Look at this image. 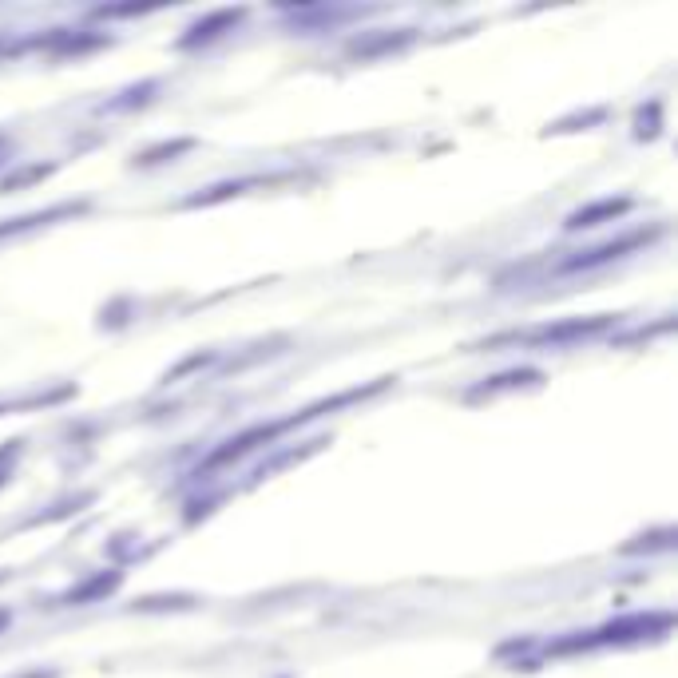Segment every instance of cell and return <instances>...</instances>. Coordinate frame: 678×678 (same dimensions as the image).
Here are the masks:
<instances>
[{"label":"cell","mask_w":678,"mask_h":678,"mask_svg":"<svg viewBox=\"0 0 678 678\" xmlns=\"http://www.w3.org/2000/svg\"><path fill=\"white\" fill-rule=\"evenodd\" d=\"M671 627V615H627L587 639H567L556 651H575V647H599V643H627V639H643V635H655V631H667Z\"/></svg>","instance_id":"6da1fadb"},{"label":"cell","mask_w":678,"mask_h":678,"mask_svg":"<svg viewBox=\"0 0 678 678\" xmlns=\"http://www.w3.org/2000/svg\"><path fill=\"white\" fill-rule=\"evenodd\" d=\"M4 623H8V615H4V611H0V627H4Z\"/></svg>","instance_id":"8992f818"},{"label":"cell","mask_w":678,"mask_h":678,"mask_svg":"<svg viewBox=\"0 0 678 678\" xmlns=\"http://www.w3.org/2000/svg\"><path fill=\"white\" fill-rule=\"evenodd\" d=\"M627 207H631L627 199H619V203H615V199H607V203H599V207H591V211H579V215H571V219H567V226H571V230H579V226H595V219H615V215H623Z\"/></svg>","instance_id":"277c9868"},{"label":"cell","mask_w":678,"mask_h":678,"mask_svg":"<svg viewBox=\"0 0 678 678\" xmlns=\"http://www.w3.org/2000/svg\"><path fill=\"white\" fill-rule=\"evenodd\" d=\"M639 242H647V234H635V238H623V242L599 246V250H591V254H583V258H567L564 270H587V266H595V262H611V258H619L623 250H631V246H639Z\"/></svg>","instance_id":"3957f363"},{"label":"cell","mask_w":678,"mask_h":678,"mask_svg":"<svg viewBox=\"0 0 678 678\" xmlns=\"http://www.w3.org/2000/svg\"><path fill=\"white\" fill-rule=\"evenodd\" d=\"M607 326V318H595V322H564V326H544V330H532L520 341H532V345H567L575 338H591Z\"/></svg>","instance_id":"7a4b0ae2"},{"label":"cell","mask_w":678,"mask_h":678,"mask_svg":"<svg viewBox=\"0 0 678 678\" xmlns=\"http://www.w3.org/2000/svg\"><path fill=\"white\" fill-rule=\"evenodd\" d=\"M242 12H219L215 20H207V24H195V32L183 40V44H195V40H207V36H215V28H223V24H234Z\"/></svg>","instance_id":"5b68a950"}]
</instances>
